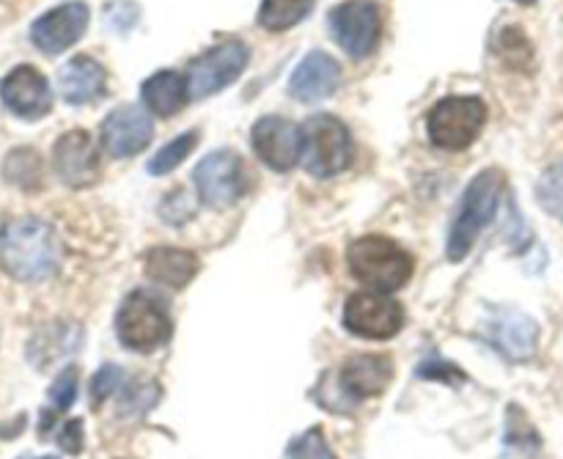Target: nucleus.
I'll list each match as a JSON object with an SVG mask.
<instances>
[{
	"instance_id": "obj_4",
	"label": "nucleus",
	"mask_w": 563,
	"mask_h": 459,
	"mask_svg": "<svg viewBox=\"0 0 563 459\" xmlns=\"http://www.w3.org/2000/svg\"><path fill=\"white\" fill-rule=\"evenodd\" d=\"M115 334L119 341L132 352H152L163 347L174 334L168 308L154 292L135 289L124 297L115 314Z\"/></svg>"
},
{
	"instance_id": "obj_6",
	"label": "nucleus",
	"mask_w": 563,
	"mask_h": 459,
	"mask_svg": "<svg viewBox=\"0 0 563 459\" xmlns=\"http://www.w3.org/2000/svg\"><path fill=\"white\" fill-rule=\"evenodd\" d=\"M487 121V105L478 97H445L427 119L429 141L445 152L467 149Z\"/></svg>"
},
{
	"instance_id": "obj_28",
	"label": "nucleus",
	"mask_w": 563,
	"mask_h": 459,
	"mask_svg": "<svg viewBox=\"0 0 563 459\" xmlns=\"http://www.w3.org/2000/svg\"><path fill=\"white\" fill-rule=\"evenodd\" d=\"M286 459H335V455L330 451L322 429L313 427L291 440L289 449H286Z\"/></svg>"
},
{
	"instance_id": "obj_22",
	"label": "nucleus",
	"mask_w": 563,
	"mask_h": 459,
	"mask_svg": "<svg viewBox=\"0 0 563 459\" xmlns=\"http://www.w3.org/2000/svg\"><path fill=\"white\" fill-rule=\"evenodd\" d=\"M187 99H190L187 77H181L174 69L157 72V75H152L143 83V102H146V108L152 113L163 116V119L179 113L187 105Z\"/></svg>"
},
{
	"instance_id": "obj_14",
	"label": "nucleus",
	"mask_w": 563,
	"mask_h": 459,
	"mask_svg": "<svg viewBox=\"0 0 563 459\" xmlns=\"http://www.w3.org/2000/svg\"><path fill=\"white\" fill-rule=\"evenodd\" d=\"M53 168L66 187L93 185L99 179V154L86 130H71L60 135L53 146Z\"/></svg>"
},
{
	"instance_id": "obj_31",
	"label": "nucleus",
	"mask_w": 563,
	"mask_h": 459,
	"mask_svg": "<svg viewBox=\"0 0 563 459\" xmlns=\"http://www.w3.org/2000/svg\"><path fill=\"white\" fill-rule=\"evenodd\" d=\"M124 380H126V374L121 367L108 363V367L99 369L91 380V405L99 407L104 400H110V396L119 394V391L124 389Z\"/></svg>"
},
{
	"instance_id": "obj_15",
	"label": "nucleus",
	"mask_w": 563,
	"mask_h": 459,
	"mask_svg": "<svg viewBox=\"0 0 563 459\" xmlns=\"http://www.w3.org/2000/svg\"><path fill=\"white\" fill-rule=\"evenodd\" d=\"M152 116L146 113L137 105H121L113 113H108V119L102 121V149L110 157H132V154L143 152L152 141Z\"/></svg>"
},
{
	"instance_id": "obj_12",
	"label": "nucleus",
	"mask_w": 563,
	"mask_h": 459,
	"mask_svg": "<svg viewBox=\"0 0 563 459\" xmlns=\"http://www.w3.org/2000/svg\"><path fill=\"white\" fill-rule=\"evenodd\" d=\"M253 152L273 171H291L302 160V127L280 116H264L253 124Z\"/></svg>"
},
{
	"instance_id": "obj_33",
	"label": "nucleus",
	"mask_w": 563,
	"mask_h": 459,
	"mask_svg": "<svg viewBox=\"0 0 563 459\" xmlns=\"http://www.w3.org/2000/svg\"><path fill=\"white\" fill-rule=\"evenodd\" d=\"M58 446L66 455H80L82 451V422L80 418H69L64 427L58 429Z\"/></svg>"
},
{
	"instance_id": "obj_17",
	"label": "nucleus",
	"mask_w": 563,
	"mask_h": 459,
	"mask_svg": "<svg viewBox=\"0 0 563 459\" xmlns=\"http://www.w3.org/2000/svg\"><path fill=\"white\" fill-rule=\"evenodd\" d=\"M390 380H394V361L385 352H361V356H352L339 372L341 394L355 402L379 396L388 389Z\"/></svg>"
},
{
	"instance_id": "obj_29",
	"label": "nucleus",
	"mask_w": 563,
	"mask_h": 459,
	"mask_svg": "<svg viewBox=\"0 0 563 459\" xmlns=\"http://www.w3.org/2000/svg\"><path fill=\"white\" fill-rule=\"evenodd\" d=\"M77 389H80V378H77V369L66 367L64 372H60L58 378L53 380V385H49V391H47L53 411H58V413L69 411V407L75 405V400H77Z\"/></svg>"
},
{
	"instance_id": "obj_16",
	"label": "nucleus",
	"mask_w": 563,
	"mask_h": 459,
	"mask_svg": "<svg viewBox=\"0 0 563 459\" xmlns=\"http://www.w3.org/2000/svg\"><path fill=\"white\" fill-rule=\"evenodd\" d=\"M484 339L509 361H528L537 352L539 325L528 314L506 308V312L493 314L487 330H484Z\"/></svg>"
},
{
	"instance_id": "obj_23",
	"label": "nucleus",
	"mask_w": 563,
	"mask_h": 459,
	"mask_svg": "<svg viewBox=\"0 0 563 459\" xmlns=\"http://www.w3.org/2000/svg\"><path fill=\"white\" fill-rule=\"evenodd\" d=\"M3 179L20 190H38L44 185V163L36 149H11L3 160Z\"/></svg>"
},
{
	"instance_id": "obj_7",
	"label": "nucleus",
	"mask_w": 563,
	"mask_h": 459,
	"mask_svg": "<svg viewBox=\"0 0 563 459\" xmlns=\"http://www.w3.org/2000/svg\"><path fill=\"white\" fill-rule=\"evenodd\" d=\"M196 190L198 198L207 204L209 209H229L245 196L247 190V174L242 160L229 149L207 154L201 163L196 165Z\"/></svg>"
},
{
	"instance_id": "obj_19",
	"label": "nucleus",
	"mask_w": 563,
	"mask_h": 459,
	"mask_svg": "<svg viewBox=\"0 0 563 459\" xmlns=\"http://www.w3.org/2000/svg\"><path fill=\"white\" fill-rule=\"evenodd\" d=\"M341 86V64L333 55L313 50L300 66L295 69L289 80V94L297 102H319V99L330 97L335 88Z\"/></svg>"
},
{
	"instance_id": "obj_36",
	"label": "nucleus",
	"mask_w": 563,
	"mask_h": 459,
	"mask_svg": "<svg viewBox=\"0 0 563 459\" xmlns=\"http://www.w3.org/2000/svg\"><path fill=\"white\" fill-rule=\"evenodd\" d=\"M517 3H522V6H533V3H537V0H517Z\"/></svg>"
},
{
	"instance_id": "obj_11",
	"label": "nucleus",
	"mask_w": 563,
	"mask_h": 459,
	"mask_svg": "<svg viewBox=\"0 0 563 459\" xmlns=\"http://www.w3.org/2000/svg\"><path fill=\"white\" fill-rule=\"evenodd\" d=\"M0 102L22 121H38L53 110L49 83L36 66H16L0 80Z\"/></svg>"
},
{
	"instance_id": "obj_10",
	"label": "nucleus",
	"mask_w": 563,
	"mask_h": 459,
	"mask_svg": "<svg viewBox=\"0 0 563 459\" xmlns=\"http://www.w3.org/2000/svg\"><path fill=\"white\" fill-rule=\"evenodd\" d=\"M328 28L352 58H366L377 47L383 20L372 0H344L328 14Z\"/></svg>"
},
{
	"instance_id": "obj_24",
	"label": "nucleus",
	"mask_w": 563,
	"mask_h": 459,
	"mask_svg": "<svg viewBox=\"0 0 563 459\" xmlns=\"http://www.w3.org/2000/svg\"><path fill=\"white\" fill-rule=\"evenodd\" d=\"M313 3L317 0H262L258 25L267 31H289L311 14Z\"/></svg>"
},
{
	"instance_id": "obj_32",
	"label": "nucleus",
	"mask_w": 563,
	"mask_h": 459,
	"mask_svg": "<svg viewBox=\"0 0 563 459\" xmlns=\"http://www.w3.org/2000/svg\"><path fill=\"white\" fill-rule=\"evenodd\" d=\"M416 374L421 380H440V383H449V385L465 383V372H462L460 367H454L451 361H445L443 356H438V352H432V356L423 358Z\"/></svg>"
},
{
	"instance_id": "obj_25",
	"label": "nucleus",
	"mask_w": 563,
	"mask_h": 459,
	"mask_svg": "<svg viewBox=\"0 0 563 459\" xmlns=\"http://www.w3.org/2000/svg\"><path fill=\"white\" fill-rule=\"evenodd\" d=\"M498 55L506 66L517 72H526L528 66L533 64V47L531 39L522 33V28L517 25H506L504 31L498 33Z\"/></svg>"
},
{
	"instance_id": "obj_27",
	"label": "nucleus",
	"mask_w": 563,
	"mask_h": 459,
	"mask_svg": "<svg viewBox=\"0 0 563 459\" xmlns=\"http://www.w3.org/2000/svg\"><path fill=\"white\" fill-rule=\"evenodd\" d=\"M537 198L539 207L550 215V218L563 223V163L550 165L537 182Z\"/></svg>"
},
{
	"instance_id": "obj_13",
	"label": "nucleus",
	"mask_w": 563,
	"mask_h": 459,
	"mask_svg": "<svg viewBox=\"0 0 563 459\" xmlns=\"http://www.w3.org/2000/svg\"><path fill=\"white\" fill-rule=\"evenodd\" d=\"M88 6L80 0H71V3L55 6L47 14L38 17L31 28V39L42 53L58 55L64 50H69L71 44L80 42V36L88 28Z\"/></svg>"
},
{
	"instance_id": "obj_2",
	"label": "nucleus",
	"mask_w": 563,
	"mask_h": 459,
	"mask_svg": "<svg viewBox=\"0 0 563 459\" xmlns=\"http://www.w3.org/2000/svg\"><path fill=\"white\" fill-rule=\"evenodd\" d=\"M504 187V174H500L498 168L482 171V174L467 185L460 209H456L454 223H451L449 245H445V253H449L451 262H462V259L473 251L478 234L487 229V223L495 218V212H498Z\"/></svg>"
},
{
	"instance_id": "obj_30",
	"label": "nucleus",
	"mask_w": 563,
	"mask_h": 459,
	"mask_svg": "<svg viewBox=\"0 0 563 459\" xmlns=\"http://www.w3.org/2000/svg\"><path fill=\"white\" fill-rule=\"evenodd\" d=\"M121 405H119V413H130V416H135V413H146L148 407H154V396H157V385L154 383H146V380H132V383L124 385V391H121Z\"/></svg>"
},
{
	"instance_id": "obj_9",
	"label": "nucleus",
	"mask_w": 563,
	"mask_h": 459,
	"mask_svg": "<svg viewBox=\"0 0 563 459\" xmlns=\"http://www.w3.org/2000/svg\"><path fill=\"white\" fill-rule=\"evenodd\" d=\"M247 61H251V50L242 42H223L214 44L203 55H198L187 69V88L190 97L207 99L212 94L223 91L225 86L236 80L245 72Z\"/></svg>"
},
{
	"instance_id": "obj_3",
	"label": "nucleus",
	"mask_w": 563,
	"mask_h": 459,
	"mask_svg": "<svg viewBox=\"0 0 563 459\" xmlns=\"http://www.w3.org/2000/svg\"><path fill=\"white\" fill-rule=\"evenodd\" d=\"M346 264L361 284H366L368 289L388 292V295L401 289L412 278V267H416L412 256L399 242L379 234L352 242L346 251Z\"/></svg>"
},
{
	"instance_id": "obj_18",
	"label": "nucleus",
	"mask_w": 563,
	"mask_h": 459,
	"mask_svg": "<svg viewBox=\"0 0 563 459\" xmlns=\"http://www.w3.org/2000/svg\"><path fill=\"white\" fill-rule=\"evenodd\" d=\"M82 345V328L69 319H55V323L42 325V328L33 334V339L27 341V361L38 369V372H47L55 363L66 361L69 356H75Z\"/></svg>"
},
{
	"instance_id": "obj_35",
	"label": "nucleus",
	"mask_w": 563,
	"mask_h": 459,
	"mask_svg": "<svg viewBox=\"0 0 563 459\" xmlns=\"http://www.w3.org/2000/svg\"><path fill=\"white\" fill-rule=\"evenodd\" d=\"M20 459H58V457H31V455H25V457H20Z\"/></svg>"
},
{
	"instance_id": "obj_26",
	"label": "nucleus",
	"mask_w": 563,
	"mask_h": 459,
	"mask_svg": "<svg viewBox=\"0 0 563 459\" xmlns=\"http://www.w3.org/2000/svg\"><path fill=\"white\" fill-rule=\"evenodd\" d=\"M196 146H198V132H192V130L181 132V135H176L174 141L165 143V146L159 149L152 160H148V174H154V176L170 174V171L179 168V165L190 157L192 149Z\"/></svg>"
},
{
	"instance_id": "obj_34",
	"label": "nucleus",
	"mask_w": 563,
	"mask_h": 459,
	"mask_svg": "<svg viewBox=\"0 0 563 459\" xmlns=\"http://www.w3.org/2000/svg\"><path fill=\"white\" fill-rule=\"evenodd\" d=\"M185 201H187V193L185 190H176V193H170L168 198H165L163 207H174V212H165L163 215V218L168 220L170 226H181L192 215V204H185Z\"/></svg>"
},
{
	"instance_id": "obj_21",
	"label": "nucleus",
	"mask_w": 563,
	"mask_h": 459,
	"mask_svg": "<svg viewBox=\"0 0 563 459\" xmlns=\"http://www.w3.org/2000/svg\"><path fill=\"white\" fill-rule=\"evenodd\" d=\"M143 264H146L143 267L146 278L159 286H168V289H185L198 273L196 253L181 251V248H152Z\"/></svg>"
},
{
	"instance_id": "obj_1",
	"label": "nucleus",
	"mask_w": 563,
	"mask_h": 459,
	"mask_svg": "<svg viewBox=\"0 0 563 459\" xmlns=\"http://www.w3.org/2000/svg\"><path fill=\"white\" fill-rule=\"evenodd\" d=\"M55 231L38 218H14L0 229V264L22 284L47 281L58 267Z\"/></svg>"
},
{
	"instance_id": "obj_8",
	"label": "nucleus",
	"mask_w": 563,
	"mask_h": 459,
	"mask_svg": "<svg viewBox=\"0 0 563 459\" xmlns=\"http://www.w3.org/2000/svg\"><path fill=\"white\" fill-rule=\"evenodd\" d=\"M405 325V308L388 292H355L344 306V328L361 339H390Z\"/></svg>"
},
{
	"instance_id": "obj_5",
	"label": "nucleus",
	"mask_w": 563,
	"mask_h": 459,
	"mask_svg": "<svg viewBox=\"0 0 563 459\" xmlns=\"http://www.w3.org/2000/svg\"><path fill=\"white\" fill-rule=\"evenodd\" d=\"M302 160L317 179L341 174L352 163V135L341 119L317 113L302 124Z\"/></svg>"
},
{
	"instance_id": "obj_20",
	"label": "nucleus",
	"mask_w": 563,
	"mask_h": 459,
	"mask_svg": "<svg viewBox=\"0 0 563 459\" xmlns=\"http://www.w3.org/2000/svg\"><path fill=\"white\" fill-rule=\"evenodd\" d=\"M104 86H108V75H104L102 66L93 58H88V55H75L58 75L60 97L69 105L97 102L104 94Z\"/></svg>"
}]
</instances>
